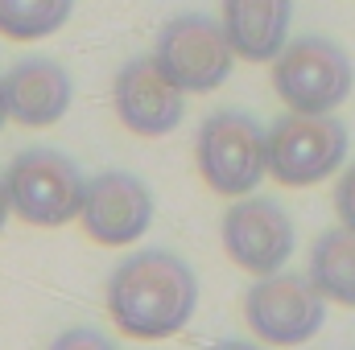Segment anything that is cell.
<instances>
[{
  "mask_svg": "<svg viewBox=\"0 0 355 350\" xmlns=\"http://www.w3.org/2000/svg\"><path fill=\"white\" fill-rule=\"evenodd\" d=\"M352 87V58L331 37H293L272 58V91L289 111H335Z\"/></svg>",
  "mask_w": 355,
  "mask_h": 350,
  "instance_id": "4",
  "label": "cell"
},
{
  "mask_svg": "<svg viewBox=\"0 0 355 350\" xmlns=\"http://www.w3.org/2000/svg\"><path fill=\"white\" fill-rule=\"evenodd\" d=\"M194 161L223 198H244L268 177V132L240 107H219L198 124Z\"/></svg>",
  "mask_w": 355,
  "mask_h": 350,
  "instance_id": "2",
  "label": "cell"
},
{
  "mask_svg": "<svg viewBox=\"0 0 355 350\" xmlns=\"http://www.w3.org/2000/svg\"><path fill=\"white\" fill-rule=\"evenodd\" d=\"M8 124V103H4V75H0V128Z\"/></svg>",
  "mask_w": 355,
  "mask_h": 350,
  "instance_id": "19",
  "label": "cell"
},
{
  "mask_svg": "<svg viewBox=\"0 0 355 350\" xmlns=\"http://www.w3.org/2000/svg\"><path fill=\"white\" fill-rule=\"evenodd\" d=\"M310 280L322 288L327 301L355 305V231L352 227H331L314 239L310 248Z\"/></svg>",
  "mask_w": 355,
  "mask_h": 350,
  "instance_id": "13",
  "label": "cell"
},
{
  "mask_svg": "<svg viewBox=\"0 0 355 350\" xmlns=\"http://www.w3.org/2000/svg\"><path fill=\"white\" fill-rule=\"evenodd\" d=\"M211 350H265L261 342H248V338H223V342H215Z\"/></svg>",
  "mask_w": 355,
  "mask_h": 350,
  "instance_id": "17",
  "label": "cell"
},
{
  "mask_svg": "<svg viewBox=\"0 0 355 350\" xmlns=\"http://www.w3.org/2000/svg\"><path fill=\"white\" fill-rule=\"evenodd\" d=\"M50 350H116V342L107 338V334H99V330H91V326H75V330H62Z\"/></svg>",
  "mask_w": 355,
  "mask_h": 350,
  "instance_id": "15",
  "label": "cell"
},
{
  "mask_svg": "<svg viewBox=\"0 0 355 350\" xmlns=\"http://www.w3.org/2000/svg\"><path fill=\"white\" fill-rule=\"evenodd\" d=\"M347 157V128L331 111H289L268 128V177L289 190L318 185L339 174Z\"/></svg>",
  "mask_w": 355,
  "mask_h": 350,
  "instance_id": "5",
  "label": "cell"
},
{
  "mask_svg": "<svg viewBox=\"0 0 355 350\" xmlns=\"http://www.w3.org/2000/svg\"><path fill=\"white\" fill-rule=\"evenodd\" d=\"M79 219H83V231L103 248L137 243L153 227V190L128 169H103L87 177Z\"/></svg>",
  "mask_w": 355,
  "mask_h": 350,
  "instance_id": "9",
  "label": "cell"
},
{
  "mask_svg": "<svg viewBox=\"0 0 355 350\" xmlns=\"http://www.w3.org/2000/svg\"><path fill=\"white\" fill-rule=\"evenodd\" d=\"M335 214H339L343 227L355 231V165H347L343 177L335 181Z\"/></svg>",
  "mask_w": 355,
  "mask_h": 350,
  "instance_id": "16",
  "label": "cell"
},
{
  "mask_svg": "<svg viewBox=\"0 0 355 350\" xmlns=\"http://www.w3.org/2000/svg\"><path fill=\"white\" fill-rule=\"evenodd\" d=\"M219 231H223L227 260L240 264L252 276L281 272L293 256V243H297L293 219L285 214V206H277L272 198H257V194L236 198V206H227Z\"/></svg>",
  "mask_w": 355,
  "mask_h": 350,
  "instance_id": "8",
  "label": "cell"
},
{
  "mask_svg": "<svg viewBox=\"0 0 355 350\" xmlns=\"http://www.w3.org/2000/svg\"><path fill=\"white\" fill-rule=\"evenodd\" d=\"M12 214L29 227H62L79 219L87 177L58 149H25L4 169Z\"/></svg>",
  "mask_w": 355,
  "mask_h": 350,
  "instance_id": "3",
  "label": "cell"
},
{
  "mask_svg": "<svg viewBox=\"0 0 355 350\" xmlns=\"http://www.w3.org/2000/svg\"><path fill=\"white\" fill-rule=\"evenodd\" d=\"M153 58L186 95H207V91L223 87L236 66V50L227 42L223 21L207 12L170 17L153 42Z\"/></svg>",
  "mask_w": 355,
  "mask_h": 350,
  "instance_id": "7",
  "label": "cell"
},
{
  "mask_svg": "<svg viewBox=\"0 0 355 350\" xmlns=\"http://www.w3.org/2000/svg\"><path fill=\"white\" fill-rule=\"evenodd\" d=\"M75 12V0H0V37L42 42L54 37Z\"/></svg>",
  "mask_w": 355,
  "mask_h": 350,
  "instance_id": "14",
  "label": "cell"
},
{
  "mask_svg": "<svg viewBox=\"0 0 355 350\" xmlns=\"http://www.w3.org/2000/svg\"><path fill=\"white\" fill-rule=\"evenodd\" d=\"M103 297L120 334L157 342V338H174L190 326L198 309V276L174 252L145 248L112 268Z\"/></svg>",
  "mask_w": 355,
  "mask_h": 350,
  "instance_id": "1",
  "label": "cell"
},
{
  "mask_svg": "<svg viewBox=\"0 0 355 350\" xmlns=\"http://www.w3.org/2000/svg\"><path fill=\"white\" fill-rule=\"evenodd\" d=\"M116 120L137 136H166L186 116V91L157 66V58H132L116 71L112 83Z\"/></svg>",
  "mask_w": 355,
  "mask_h": 350,
  "instance_id": "10",
  "label": "cell"
},
{
  "mask_svg": "<svg viewBox=\"0 0 355 350\" xmlns=\"http://www.w3.org/2000/svg\"><path fill=\"white\" fill-rule=\"evenodd\" d=\"M8 214H12V202H8V185H4V174H0V231L8 223Z\"/></svg>",
  "mask_w": 355,
  "mask_h": 350,
  "instance_id": "18",
  "label": "cell"
},
{
  "mask_svg": "<svg viewBox=\"0 0 355 350\" xmlns=\"http://www.w3.org/2000/svg\"><path fill=\"white\" fill-rule=\"evenodd\" d=\"M248 330L268 347H302L327 322V297L310 272H268L244 293Z\"/></svg>",
  "mask_w": 355,
  "mask_h": 350,
  "instance_id": "6",
  "label": "cell"
},
{
  "mask_svg": "<svg viewBox=\"0 0 355 350\" xmlns=\"http://www.w3.org/2000/svg\"><path fill=\"white\" fill-rule=\"evenodd\" d=\"M293 0H223V29L244 62H272L289 42Z\"/></svg>",
  "mask_w": 355,
  "mask_h": 350,
  "instance_id": "12",
  "label": "cell"
},
{
  "mask_svg": "<svg viewBox=\"0 0 355 350\" xmlns=\"http://www.w3.org/2000/svg\"><path fill=\"white\" fill-rule=\"evenodd\" d=\"M75 83L71 71L54 58H21L4 71V103L8 120L21 128H50L71 111Z\"/></svg>",
  "mask_w": 355,
  "mask_h": 350,
  "instance_id": "11",
  "label": "cell"
}]
</instances>
